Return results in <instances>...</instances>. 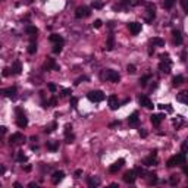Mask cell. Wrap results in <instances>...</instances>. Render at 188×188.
<instances>
[{"instance_id": "obj_1", "label": "cell", "mask_w": 188, "mask_h": 188, "mask_svg": "<svg viewBox=\"0 0 188 188\" xmlns=\"http://www.w3.org/2000/svg\"><path fill=\"white\" fill-rule=\"evenodd\" d=\"M15 113H16V125H18L19 128H26V125H28V117L25 115V112H23L21 107H16V109H15Z\"/></svg>"}, {"instance_id": "obj_2", "label": "cell", "mask_w": 188, "mask_h": 188, "mask_svg": "<svg viewBox=\"0 0 188 188\" xmlns=\"http://www.w3.org/2000/svg\"><path fill=\"white\" fill-rule=\"evenodd\" d=\"M101 76H103L106 81H110V82H119V81H120V75L113 69H104L103 73H101Z\"/></svg>"}, {"instance_id": "obj_3", "label": "cell", "mask_w": 188, "mask_h": 188, "mask_svg": "<svg viewBox=\"0 0 188 188\" xmlns=\"http://www.w3.org/2000/svg\"><path fill=\"white\" fill-rule=\"evenodd\" d=\"M87 97H88V100L93 101V103H100V101L104 100L106 95H104L103 91H100V90H94V91H90V93L87 94Z\"/></svg>"}, {"instance_id": "obj_4", "label": "cell", "mask_w": 188, "mask_h": 188, "mask_svg": "<svg viewBox=\"0 0 188 188\" xmlns=\"http://www.w3.org/2000/svg\"><path fill=\"white\" fill-rule=\"evenodd\" d=\"M90 15H91V10H90V7H87V6H79V7H76V10H75V16H76L78 19L87 18V16H90Z\"/></svg>"}, {"instance_id": "obj_5", "label": "cell", "mask_w": 188, "mask_h": 188, "mask_svg": "<svg viewBox=\"0 0 188 188\" xmlns=\"http://www.w3.org/2000/svg\"><path fill=\"white\" fill-rule=\"evenodd\" d=\"M43 69H44V70H60V66L56 63V60H54V59L47 57L46 62H44V65H43Z\"/></svg>"}, {"instance_id": "obj_6", "label": "cell", "mask_w": 188, "mask_h": 188, "mask_svg": "<svg viewBox=\"0 0 188 188\" xmlns=\"http://www.w3.org/2000/svg\"><path fill=\"white\" fill-rule=\"evenodd\" d=\"M107 103H109V107L112 109V110H116L117 107H120V101H119V98H117V95L115 94H112V95H109L107 97Z\"/></svg>"}, {"instance_id": "obj_7", "label": "cell", "mask_w": 188, "mask_h": 188, "mask_svg": "<svg viewBox=\"0 0 188 188\" xmlns=\"http://www.w3.org/2000/svg\"><path fill=\"white\" fill-rule=\"evenodd\" d=\"M138 103H140V106L145 107V109H153V107H154L153 101H151L147 95H138Z\"/></svg>"}, {"instance_id": "obj_8", "label": "cell", "mask_w": 188, "mask_h": 188, "mask_svg": "<svg viewBox=\"0 0 188 188\" xmlns=\"http://www.w3.org/2000/svg\"><path fill=\"white\" fill-rule=\"evenodd\" d=\"M156 153H157L156 150H154V151H151V154L142 160V164H144V166H154V164H157V157H156Z\"/></svg>"}, {"instance_id": "obj_9", "label": "cell", "mask_w": 188, "mask_h": 188, "mask_svg": "<svg viewBox=\"0 0 188 188\" xmlns=\"http://www.w3.org/2000/svg\"><path fill=\"white\" fill-rule=\"evenodd\" d=\"M25 141V137H23L21 132H15V134H12L10 135V138H9V144L10 145H13V144H21Z\"/></svg>"}, {"instance_id": "obj_10", "label": "cell", "mask_w": 188, "mask_h": 188, "mask_svg": "<svg viewBox=\"0 0 188 188\" xmlns=\"http://www.w3.org/2000/svg\"><path fill=\"white\" fill-rule=\"evenodd\" d=\"M135 179H137V172H135V170H128V172H125L123 181H125L126 184H134Z\"/></svg>"}, {"instance_id": "obj_11", "label": "cell", "mask_w": 188, "mask_h": 188, "mask_svg": "<svg viewBox=\"0 0 188 188\" xmlns=\"http://www.w3.org/2000/svg\"><path fill=\"white\" fill-rule=\"evenodd\" d=\"M1 94H3L4 97L15 98L16 94H18V88H16V87H7V88H3V90H1Z\"/></svg>"}, {"instance_id": "obj_12", "label": "cell", "mask_w": 188, "mask_h": 188, "mask_svg": "<svg viewBox=\"0 0 188 188\" xmlns=\"http://www.w3.org/2000/svg\"><path fill=\"white\" fill-rule=\"evenodd\" d=\"M147 12H148V16L145 18V22H151L156 18V9L151 3H147Z\"/></svg>"}, {"instance_id": "obj_13", "label": "cell", "mask_w": 188, "mask_h": 188, "mask_svg": "<svg viewBox=\"0 0 188 188\" xmlns=\"http://www.w3.org/2000/svg\"><path fill=\"white\" fill-rule=\"evenodd\" d=\"M128 28H129V32L132 35H137L141 32V23L140 22H131L128 23Z\"/></svg>"}, {"instance_id": "obj_14", "label": "cell", "mask_w": 188, "mask_h": 188, "mask_svg": "<svg viewBox=\"0 0 188 188\" xmlns=\"http://www.w3.org/2000/svg\"><path fill=\"white\" fill-rule=\"evenodd\" d=\"M63 178H65V172H63V170H56V172H53V175H51L53 184H59Z\"/></svg>"}, {"instance_id": "obj_15", "label": "cell", "mask_w": 188, "mask_h": 188, "mask_svg": "<svg viewBox=\"0 0 188 188\" xmlns=\"http://www.w3.org/2000/svg\"><path fill=\"white\" fill-rule=\"evenodd\" d=\"M123 164H125V160H123V159H119V160H116L115 163L109 167V172H110V173H116L117 170H120V167H122Z\"/></svg>"}, {"instance_id": "obj_16", "label": "cell", "mask_w": 188, "mask_h": 188, "mask_svg": "<svg viewBox=\"0 0 188 188\" xmlns=\"http://www.w3.org/2000/svg\"><path fill=\"white\" fill-rule=\"evenodd\" d=\"M48 40H50L53 44H63V43H65L63 37H62V35H59V34H51V35L48 37Z\"/></svg>"}, {"instance_id": "obj_17", "label": "cell", "mask_w": 188, "mask_h": 188, "mask_svg": "<svg viewBox=\"0 0 188 188\" xmlns=\"http://www.w3.org/2000/svg\"><path fill=\"white\" fill-rule=\"evenodd\" d=\"M159 69L164 73H169L170 72V60H162L159 63Z\"/></svg>"}, {"instance_id": "obj_18", "label": "cell", "mask_w": 188, "mask_h": 188, "mask_svg": "<svg viewBox=\"0 0 188 188\" xmlns=\"http://www.w3.org/2000/svg\"><path fill=\"white\" fill-rule=\"evenodd\" d=\"M163 115L162 113H159V115H151L150 116V120H151V123L154 125V126H159L160 123H162V120H163Z\"/></svg>"}, {"instance_id": "obj_19", "label": "cell", "mask_w": 188, "mask_h": 188, "mask_svg": "<svg viewBox=\"0 0 188 188\" xmlns=\"http://www.w3.org/2000/svg\"><path fill=\"white\" fill-rule=\"evenodd\" d=\"M35 37L37 35H32L31 37V41H29V46H28V53L29 54H34L37 51V43H35Z\"/></svg>"}, {"instance_id": "obj_20", "label": "cell", "mask_w": 188, "mask_h": 188, "mask_svg": "<svg viewBox=\"0 0 188 188\" xmlns=\"http://www.w3.org/2000/svg\"><path fill=\"white\" fill-rule=\"evenodd\" d=\"M138 120H140V119H138V112H132L131 116L128 117V122H129L131 126H137V125H138Z\"/></svg>"}, {"instance_id": "obj_21", "label": "cell", "mask_w": 188, "mask_h": 188, "mask_svg": "<svg viewBox=\"0 0 188 188\" xmlns=\"http://www.w3.org/2000/svg\"><path fill=\"white\" fill-rule=\"evenodd\" d=\"M21 72H22V65H21V62H19V60H15L13 65H12V73H13V75H19Z\"/></svg>"}, {"instance_id": "obj_22", "label": "cell", "mask_w": 188, "mask_h": 188, "mask_svg": "<svg viewBox=\"0 0 188 188\" xmlns=\"http://www.w3.org/2000/svg\"><path fill=\"white\" fill-rule=\"evenodd\" d=\"M176 100L182 104H188V91H181L176 95Z\"/></svg>"}, {"instance_id": "obj_23", "label": "cell", "mask_w": 188, "mask_h": 188, "mask_svg": "<svg viewBox=\"0 0 188 188\" xmlns=\"http://www.w3.org/2000/svg\"><path fill=\"white\" fill-rule=\"evenodd\" d=\"M25 32L28 34V35H37L38 34V29H37V26H34V25H26L25 26Z\"/></svg>"}, {"instance_id": "obj_24", "label": "cell", "mask_w": 188, "mask_h": 188, "mask_svg": "<svg viewBox=\"0 0 188 188\" xmlns=\"http://www.w3.org/2000/svg\"><path fill=\"white\" fill-rule=\"evenodd\" d=\"M172 34H173V40H175V43L179 46V44H182V35H181V31H178V29H173L172 31Z\"/></svg>"}, {"instance_id": "obj_25", "label": "cell", "mask_w": 188, "mask_h": 188, "mask_svg": "<svg viewBox=\"0 0 188 188\" xmlns=\"http://www.w3.org/2000/svg\"><path fill=\"white\" fill-rule=\"evenodd\" d=\"M113 47H115V37H113V35H109L107 43H106V50H107V51H112Z\"/></svg>"}, {"instance_id": "obj_26", "label": "cell", "mask_w": 188, "mask_h": 188, "mask_svg": "<svg viewBox=\"0 0 188 188\" xmlns=\"http://www.w3.org/2000/svg\"><path fill=\"white\" fill-rule=\"evenodd\" d=\"M46 147L50 150V151H56V150L59 148V142H57V141H47Z\"/></svg>"}, {"instance_id": "obj_27", "label": "cell", "mask_w": 188, "mask_h": 188, "mask_svg": "<svg viewBox=\"0 0 188 188\" xmlns=\"http://www.w3.org/2000/svg\"><path fill=\"white\" fill-rule=\"evenodd\" d=\"M182 82H184V76H182V75H176V76H173V79H172V85H173V87H179Z\"/></svg>"}, {"instance_id": "obj_28", "label": "cell", "mask_w": 188, "mask_h": 188, "mask_svg": "<svg viewBox=\"0 0 188 188\" xmlns=\"http://www.w3.org/2000/svg\"><path fill=\"white\" fill-rule=\"evenodd\" d=\"M151 44L153 46H157V47H163L164 40H162L160 37H154V38H151Z\"/></svg>"}, {"instance_id": "obj_29", "label": "cell", "mask_w": 188, "mask_h": 188, "mask_svg": "<svg viewBox=\"0 0 188 188\" xmlns=\"http://www.w3.org/2000/svg\"><path fill=\"white\" fill-rule=\"evenodd\" d=\"M87 184H88V187H98L100 185V179H97V178H88L87 179Z\"/></svg>"}, {"instance_id": "obj_30", "label": "cell", "mask_w": 188, "mask_h": 188, "mask_svg": "<svg viewBox=\"0 0 188 188\" xmlns=\"http://www.w3.org/2000/svg\"><path fill=\"white\" fill-rule=\"evenodd\" d=\"M131 3V0H117V6H115V9H123Z\"/></svg>"}, {"instance_id": "obj_31", "label": "cell", "mask_w": 188, "mask_h": 188, "mask_svg": "<svg viewBox=\"0 0 188 188\" xmlns=\"http://www.w3.org/2000/svg\"><path fill=\"white\" fill-rule=\"evenodd\" d=\"M157 107H159L160 110L167 112V113H172V112H173V107H172L170 104H157Z\"/></svg>"}, {"instance_id": "obj_32", "label": "cell", "mask_w": 188, "mask_h": 188, "mask_svg": "<svg viewBox=\"0 0 188 188\" xmlns=\"http://www.w3.org/2000/svg\"><path fill=\"white\" fill-rule=\"evenodd\" d=\"M175 1H176V0H164L163 7H164V9H167V10H169V9H172V7H173V4H175Z\"/></svg>"}, {"instance_id": "obj_33", "label": "cell", "mask_w": 188, "mask_h": 188, "mask_svg": "<svg viewBox=\"0 0 188 188\" xmlns=\"http://www.w3.org/2000/svg\"><path fill=\"white\" fill-rule=\"evenodd\" d=\"M56 128H57V123H56V122H53V123H51L50 126H46L44 132H46V134H50V132H53V131H54Z\"/></svg>"}, {"instance_id": "obj_34", "label": "cell", "mask_w": 188, "mask_h": 188, "mask_svg": "<svg viewBox=\"0 0 188 188\" xmlns=\"http://www.w3.org/2000/svg\"><path fill=\"white\" fill-rule=\"evenodd\" d=\"M16 160H18V162H21V163H23V162H26V156L23 154V151H18Z\"/></svg>"}, {"instance_id": "obj_35", "label": "cell", "mask_w": 188, "mask_h": 188, "mask_svg": "<svg viewBox=\"0 0 188 188\" xmlns=\"http://www.w3.org/2000/svg\"><path fill=\"white\" fill-rule=\"evenodd\" d=\"M182 122H184V117L182 116H176V119H173V125H175L176 128H179V126L182 125Z\"/></svg>"}, {"instance_id": "obj_36", "label": "cell", "mask_w": 188, "mask_h": 188, "mask_svg": "<svg viewBox=\"0 0 188 188\" xmlns=\"http://www.w3.org/2000/svg\"><path fill=\"white\" fill-rule=\"evenodd\" d=\"M150 79V75H142L140 78V85H142V87H145L147 85V81Z\"/></svg>"}, {"instance_id": "obj_37", "label": "cell", "mask_w": 188, "mask_h": 188, "mask_svg": "<svg viewBox=\"0 0 188 188\" xmlns=\"http://www.w3.org/2000/svg\"><path fill=\"white\" fill-rule=\"evenodd\" d=\"M150 176H151V178H150V181H148V182H150L151 185H156V184L159 182V179H157V175H156V173H150Z\"/></svg>"}, {"instance_id": "obj_38", "label": "cell", "mask_w": 188, "mask_h": 188, "mask_svg": "<svg viewBox=\"0 0 188 188\" xmlns=\"http://www.w3.org/2000/svg\"><path fill=\"white\" fill-rule=\"evenodd\" d=\"M178 182H179V178H178L176 175H172V176L169 178V184H170V185H176Z\"/></svg>"}, {"instance_id": "obj_39", "label": "cell", "mask_w": 188, "mask_h": 188, "mask_svg": "<svg viewBox=\"0 0 188 188\" xmlns=\"http://www.w3.org/2000/svg\"><path fill=\"white\" fill-rule=\"evenodd\" d=\"M181 153H184V154L188 153V140H185L182 142V145H181Z\"/></svg>"}, {"instance_id": "obj_40", "label": "cell", "mask_w": 188, "mask_h": 188, "mask_svg": "<svg viewBox=\"0 0 188 188\" xmlns=\"http://www.w3.org/2000/svg\"><path fill=\"white\" fill-rule=\"evenodd\" d=\"M62 47H63V44H54V46H53V53H54V54H59V53L62 51Z\"/></svg>"}, {"instance_id": "obj_41", "label": "cell", "mask_w": 188, "mask_h": 188, "mask_svg": "<svg viewBox=\"0 0 188 188\" xmlns=\"http://www.w3.org/2000/svg\"><path fill=\"white\" fill-rule=\"evenodd\" d=\"M134 170H135V172H137V175H140V176H144V175H147V173H145V170H144V169H142L141 166H138V167H135Z\"/></svg>"}, {"instance_id": "obj_42", "label": "cell", "mask_w": 188, "mask_h": 188, "mask_svg": "<svg viewBox=\"0 0 188 188\" xmlns=\"http://www.w3.org/2000/svg\"><path fill=\"white\" fill-rule=\"evenodd\" d=\"M76 104H78V98L76 97H70V107L76 109Z\"/></svg>"}, {"instance_id": "obj_43", "label": "cell", "mask_w": 188, "mask_h": 188, "mask_svg": "<svg viewBox=\"0 0 188 188\" xmlns=\"http://www.w3.org/2000/svg\"><path fill=\"white\" fill-rule=\"evenodd\" d=\"M69 134H72V126L68 123V125L65 126V137H66V135H69Z\"/></svg>"}, {"instance_id": "obj_44", "label": "cell", "mask_w": 188, "mask_h": 188, "mask_svg": "<svg viewBox=\"0 0 188 188\" xmlns=\"http://www.w3.org/2000/svg\"><path fill=\"white\" fill-rule=\"evenodd\" d=\"M126 70H128V73H135V66H134V65H128V66H126Z\"/></svg>"}, {"instance_id": "obj_45", "label": "cell", "mask_w": 188, "mask_h": 188, "mask_svg": "<svg viewBox=\"0 0 188 188\" xmlns=\"http://www.w3.org/2000/svg\"><path fill=\"white\" fill-rule=\"evenodd\" d=\"M93 7L94 9H101L103 7V3L101 1H93Z\"/></svg>"}, {"instance_id": "obj_46", "label": "cell", "mask_w": 188, "mask_h": 188, "mask_svg": "<svg viewBox=\"0 0 188 188\" xmlns=\"http://www.w3.org/2000/svg\"><path fill=\"white\" fill-rule=\"evenodd\" d=\"M47 87H48V90H50L51 93H54V91L57 90V87H56V84H53V82H50V84H48Z\"/></svg>"}, {"instance_id": "obj_47", "label": "cell", "mask_w": 188, "mask_h": 188, "mask_svg": "<svg viewBox=\"0 0 188 188\" xmlns=\"http://www.w3.org/2000/svg\"><path fill=\"white\" fill-rule=\"evenodd\" d=\"M72 94V90L70 88H63L62 90V95H70Z\"/></svg>"}, {"instance_id": "obj_48", "label": "cell", "mask_w": 188, "mask_h": 188, "mask_svg": "<svg viewBox=\"0 0 188 188\" xmlns=\"http://www.w3.org/2000/svg\"><path fill=\"white\" fill-rule=\"evenodd\" d=\"M81 81H88V78H87V76H81V78H78V79L75 81V85L81 84Z\"/></svg>"}, {"instance_id": "obj_49", "label": "cell", "mask_w": 188, "mask_h": 188, "mask_svg": "<svg viewBox=\"0 0 188 188\" xmlns=\"http://www.w3.org/2000/svg\"><path fill=\"white\" fill-rule=\"evenodd\" d=\"M56 103H57L56 97H51V98L48 100V106H56Z\"/></svg>"}, {"instance_id": "obj_50", "label": "cell", "mask_w": 188, "mask_h": 188, "mask_svg": "<svg viewBox=\"0 0 188 188\" xmlns=\"http://www.w3.org/2000/svg\"><path fill=\"white\" fill-rule=\"evenodd\" d=\"M75 140V135L73 134H69V135H66V142L69 144V142H72V141Z\"/></svg>"}, {"instance_id": "obj_51", "label": "cell", "mask_w": 188, "mask_h": 188, "mask_svg": "<svg viewBox=\"0 0 188 188\" xmlns=\"http://www.w3.org/2000/svg\"><path fill=\"white\" fill-rule=\"evenodd\" d=\"M101 23H103V22H101L100 19H95L93 25H94V28H100V26H101Z\"/></svg>"}, {"instance_id": "obj_52", "label": "cell", "mask_w": 188, "mask_h": 188, "mask_svg": "<svg viewBox=\"0 0 188 188\" xmlns=\"http://www.w3.org/2000/svg\"><path fill=\"white\" fill-rule=\"evenodd\" d=\"M181 4H182V7L185 9V12L188 13V3H187V0H181Z\"/></svg>"}, {"instance_id": "obj_53", "label": "cell", "mask_w": 188, "mask_h": 188, "mask_svg": "<svg viewBox=\"0 0 188 188\" xmlns=\"http://www.w3.org/2000/svg\"><path fill=\"white\" fill-rule=\"evenodd\" d=\"M81 175H82V170H81V169H76V170H75V178H79Z\"/></svg>"}, {"instance_id": "obj_54", "label": "cell", "mask_w": 188, "mask_h": 188, "mask_svg": "<svg viewBox=\"0 0 188 188\" xmlns=\"http://www.w3.org/2000/svg\"><path fill=\"white\" fill-rule=\"evenodd\" d=\"M182 172H184L185 175H188V164H187V163L182 164Z\"/></svg>"}, {"instance_id": "obj_55", "label": "cell", "mask_w": 188, "mask_h": 188, "mask_svg": "<svg viewBox=\"0 0 188 188\" xmlns=\"http://www.w3.org/2000/svg\"><path fill=\"white\" fill-rule=\"evenodd\" d=\"M119 125H120V122H119V120H115V122H112V123H110V128H113V126H119Z\"/></svg>"}, {"instance_id": "obj_56", "label": "cell", "mask_w": 188, "mask_h": 188, "mask_svg": "<svg viewBox=\"0 0 188 188\" xmlns=\"http://www.w3.org/2000/svg\"><path fill=\"white\" fill-rule=\"evenodd\" d=\"M140 135L142 137V138H145V137H147V132H145L144 129H140Z\"/></svg>"}, {"instance_id": "obj_57", "label": "cell", "mask_w": 188, "mask_h": 188, "mask_svg": "<svg viewBox=\"0 0 188 188\" xmlns=\"http://www.w3.org/2000/svg\"><path fill=\"white\" fill-rule=\"evenodd\" d=\"M160 57H162V60H170V59H169V54H162Z\"/></svg>"}, {"instance_id": "obj_58", "label": "cell", "mask_w": 188, "mask_h": 188, "mask_svg": "<svg viewBox=\"0 0 188 188\" xmlns=\"http://www.w3.org/2000/svg\"><path fill=\"white\" fill-rule=\"evenodd\" d=\"M9 75V69L6 68V69H3V76H7Z\"/></svg>"}, {"instance_id": "obj_59", "label": "cell", "mask_w": 188, "mask_h": 188, "mask_svg": "<svg viewBox=\"0 0 188 188\" xmlns=\"http://www.w3.org/2000/svg\"><path fill=\"white\" fill-rule=\"evenodd\" d=\"M0 129H1V134H6V131H7V128H6V126H1Z\"/></svg>"}, {"instance_id": "obj_60", "label": "cell", "mask_w": 188, "mask_h": 188, "mask_svg": "<svg viewBox=\"0 0 188 188\" xmlns=\"http://www.w3.org/2000/svg\"><path fill=\"white\" fill-rule=\"evenodd\" d=\"M28 187H31V188L35 187V188H37V184H35V182H29V184H28Z\"/></svg>"}, {"instance_id": "obj_61", "label": "cell", "mask_w": 188, "mask_h": 188, "mask_svg": "<svg viewBox=\"0 0 188 188\" xmlns=\"http://www.w3.org/2000/svg\"><path fill=\"white\" fill-rule=\"evenodd\" d=\"M31 169H32V167H31V166H29V164H28V166H25V172H29V170H31Z\"/></svg>"}, {"instance_id": "obj_62", "label": "cell", "mask_w": 188, "mask_h": 188, "mask_svg": "<svg viewBox=\"0 0 188 188\" xmlns=\"http://www.w3.org/2000/svg\"><path fill=\"white\" fill-rule=\"evenodd\" d=\"M4 172H6V169H4V166H1V167H0V173H1V175H3V173H4Z\"/></svg>"}, {"instance_id": "obj_63", "label": "cell", "mask_w": 188, "mask_h": 188, "mask_svg": "<svg viewBox=\"0 0 188 188\" xmlns=\"http://www.w3.org/2000/svg\"><path fill=\"white\" fill-rule=\"evenodd\" d=\"M15 187H16V188H21V187H22V185H21L19 182H15Z\"/></svg>"}]
</instances>
